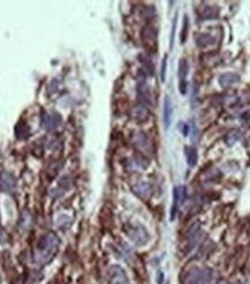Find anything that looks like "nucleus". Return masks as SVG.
Returning <instances> with one entry per match:
<instances>
[{"mask_svg": "<svg viewBox=\"0 0 250 284\" xmlns=\"http://www.w3.org/2000/svg\"><path fill=\"white\" fill-rule=\"evenodd\" d=\"M188 71H189V65L185 59H181L179 64H178V76L181 79V81H185V77L188 75Z\"/></svg>", "mask_w": 250, "mask_h": 284, "instance_id": "f3484780", "label": "nucleus"}, {"mask_svg": "<svg viewBox=\"0 0 250 284\" xmlns=\"http://www.w3.org/2000/svg\"><path fill=\"white\" fill-rule=\"evenodd\" d=\"M200 236H201V230L199 228V224H194L190 228L189 232H188V240H189V245L191 247H194L200 239Z\"/></svg>", "mask_w": 250, "mask_h": 284, "instance_id": "ddd939ff", "label": "nucleus"}, {"mask_svg": "<svg viewBox=\"0 0 250 284\" xmlns=\"http://www.w3.org/2000/svg\"><path fill=\"white\" fill-rule=\"evenodd\" d=\"M59 246V238L53 232H49L43 236L36 245L34 251V262L44 266L49 263L53 259L55 254L58 251Z\"/></svg>", "mask_w": 250, "mask_h": 284, "instance_id": "f257e3e1", "label": "nucleus"}, {"mask_svg": "<svg viewBox=\"0 0 250 284\" xmlns=\"http://www.w3.org/2000/svg\"><path fill=\"white\" fill-rule=\"evenodd\" d=\"M29 135H30V130L28 125L23 121H20L15 126V137L20 140H23V139H27Z\"/></svg>", "mask_w": 250, "mask_h": 284, "instance_id": "4468645a", "label": "nucleus"}, {"mask_svg": "<svg viewBox=\"0 0 250 284\" xmlns=\"http://www.w3.org/2000/svg\"><path fill=\"white\" fill-rule=\"evenodd\" d=\"M143 39L146 45H152L155 46L156 45V30L154 27H152L150 24L146 26L143 29Z\"/></svg>", "mask_w": 250, "mask_h": 284, "instance_id": "9b49d317", "label": "nucleus"}, {"mask_svg": "<svg viewBox=\"0 0 250 284\" xmlns=\"http://www.w3.org/2000/svg\"><path fill=\"white\" fill-rule=\"evenodd\" d=\"M109 277L112 284H130L124 269L119 266H112L109 269Z\"/></svg>", "mask_w": 250, "mask_h": 284, "instance_id": "0eeeda50", "label": "nucleus"}, {"mask_svg": "<svg viewBox=\"0 0 250 284\" xmlns=\"http://www.w3.org/2000/svg\"><path fill=\"white\" fill-rule=\"evenodd\" d=\"M185 282L187 284H212L213 283V273L210 269L196 268L188 273Z\"/></svg>", "mask_w": 250, "mask_h": 284, "instance_id": "7ed1b4c3", "label": "nucleus"}, {"mask_svg": "<svg viewBox=\"0 0 250 284\" xmlns=\"http://www.w3.org/2000/svg\"><path fill=\"white\" fill-rule=\"evenodd\" d=\"M239 75L235 74V73H227V74H223L221 77H220V84L222 87H229L234 83L239 81Z\"/></svg>", "mask_w": 250, "mask_h": 284, "instance_id": "2eb2a0df", "label": "nucleus"}, {"mask_svg": "<svg viewBox=\"0 0 250 284\" xmlns=\"http://www.w3.org/2000/svg\"><path fill=\"white\" fill-rule=\"evenodd\" d=\"M0 283H1V279H0Z\"/></svg>", "mask_w": 250, "mask_h": 284, "instance_id": "393cba45", "label": "nucleus"}, {"mask_svg": "<svg viewBox=\"0 0 250 284\" xmlns=\"http://www.w3.org/2000/svg\"><path fill=\"white\" fill-rule=\"evenodd\" d=\"M212 41H213V39H212L210 36H207V35H200V36L197 37V43H198L199 46L210 45V44L212 43Z\"/></svg>", "mask_w": 250, "mask_h": 284, "instance_id": "6ab92c4d", "label": "nucleus"}, {"mask_svg": "<svg viewBox=\"0 0 250 284\" xmlns=\"http://www.w3.org/2000/svg\"><path fill=\"white\" fill-rule=\"evenodd\" d=\"M185 157H187V162L190 166H194L198 159V155H197V149L194 147H187L185 148Z\"/></svg>", "mask_w": 250, "mask_h": 284, "instance_id": "dca6fc26", "label": "nucleus"}, {"mask_svg": "<svg viewBox=\"0 0 250 284\" xmlns=\"http://www.w3.org/2000/svg\"><path fill=\"white\" fill-rule=\"evenodd\" d=\"M185 195H187V190L184 186L175 187V190H174V204H172V219L175 218V214L177 211L178 207L184 202Z\"/></svg>", "mask_w": 250, "mask_h": 284, "instance_id": "6e6552de", "label": "nucleus"}, {"mask_svg": "<svg viewBox=\"0 0 250 284\" xmlns=\"http://www.w3.org/2000/svg\"><path fill=\"white\" fill-rule=\"evenodd\" d=\"M158 275H159V276H158V283L162 284V281H163V275H162V273H159Z\"/></svg>", "mask_w": 250, "mask_h": 284, "instance_id": "5701e85b", "label": "nucleus"}, {"mask_svg": "<svg viewBox=\"0 0 250 284\" xmlns=\"http://www.w3.org/2000/svg\"><path fill=\"white\" fill-rule=\"evenodd\" d=\"M188 29H189V19L185 15L183 20V28H182V31H181V43H184V42H185L187 34H188Z\"/></svg>", "mask_w": 250, "mask_h": 284, "instance_id": "a211bd4d", "label": "nucleus"}, {"mask_svg": "<svg viewBox=\"0 0 250 284\" xmlns=\"http://www.w3.org/2000/svg\"><path fill=\"white\" fill-rule=\"evenodd\" d=\"M219 284H229V283H227V282H221V283H219Z\"/></svg>", "mask_w": 250, "mask_h": 284, "instance_id": "b1692460", "label": "nucleus"}, {"mask_svg": "<svg viewBox=\"0 0 250 284\" xmlns=\"http://www.w3.org/2000/svg\"><path fill=\"white\" fill-rule=\"evenodd\" d=\"M166 66H167V57L163 58L162 60V67H161V80L165 81V77H166Z\"/></svg>", "mask_w": 250, "mask_h": 284, "instance_id": "412c9836", "label": "nucleus"}, {"mask_svg": "<svg viewBox=\"0 0 250 284\" xmlns=\"http://www.w3.org/2000/svg\"><path fill=\"white\" fill-rule=\"evenodd\" d=\"M218 15V11L214 12V7H208L206 6L205 9H204V13L201 14V16L204 19H211V17H217Z\"/></svg>", "mask_w": 250, "mask_h": 284, "instance_id": "aec40b11", "label": "nucleus"}, {"mask_svg": "<svg viewBox=\"0 0 250 284\" xmlns=\"http://www.w3.org/2000/svg\"><path fill=\"white\" fill-rule=\"evenodd\" d=\"M172 105L170 98L167 96L163 102V122H165V127L169 128L172 125Z\"/></svg>", "mask_w": 250, "mask_h": 284, "instance_id": "f8f14e48", "label": "nucleus"}, {"mask_svg": "<svg viewBox=\"0 0 250 284\" xmlns=\"http://www.w3.org/2000/svg\"><path fill=\"white\" fill-rule=\"evenodd\" d=\"M16 187V180L9 172H0V190L6 193H13Z\"/></svg>", "mask_w": 250, "mask_h": 284, "instance_id": "423d86ee", "label": "nucleus"}, {"mask_svg": "<svg viewBox=\"0 0 250 284\" xmlns=\"http://www.w3.org/2000/svg\"><path fill=\"white\" fill-rule=\"evenodd\" d=\"M175 28H176V17L174 19V22H172V38H170V48H172V43H174V35H175Z\"/></svg>", "mask_w": 250, "mask_h": 284, "instance_id": "4be33fe9", "label": "nucleus"}, {"mask_svg": "<svg viewBox=\"0 0 250 284\" xmlns=\"http://www.w3.org/2000/svg\"><path fill=\"white\" fill-rule=\"evenodd\" d=\"M125 233L137 246H143L150 240V235L147 230L141 224L129 223L125 225Z\"/></svg>", "mask_w": 250, "mask_h": 284, "instance_id": "f03ea898", "label": "nucleus"}, {"mask_svg": "<svg viewBox=\"0 0 250 284\" xmlns=\"http://www.w3.org/2000/svg\"><path fill=\"white\" fill-rule=\"evenodd\" d=\"M130 115L136 121H145L148 119L150 111H148V109L145 105L139 104V105H136L134 108H132L131 112H130Z\"/></svg>", "mask_w": 250, "mask_h": 284, "instance_id": "9d476101", "label": "nucleus"}, {"mask_svg": "<svg viewBox=\"0 0 250 284\" xmlns=\"http://www.w3.org/2000/svg\"><path fill=\"white\" fill-rule=\"evenodd\" d=\"M60 122V115L57 112H46L42 117V126H43V128L48 130V131H52V130L58 128Z\"/></svg>", "mask_w": 250, "mask_h": 284, "instance_id": "39448f33", "label": "nucleus"}, {"mask_svg": "<svg viewBox=\"0 0 250 284\" xmlns=\"http://www.w3.org/2000/svg\"><path fill=\"white\" fill-rule=\"evenodd\" d=\"M132 191L136 195H138L141 199H148L152 195V185L150 183H145V181H140L137 183L136 185L132 186Z\"/></svg>", "mask_w": 250, "mask_h": 284, "instance_id": "1a4fd4ad", "label": "nucleus"}, {"mask_svg": "<svg viewBox=\"0 0 250 284\" xmlns=\"http://www.w3.org/2000/svg\"><path fill=\"white\" fill-rule=\"evenodd\" d=\"M133 143L136 148H138L141 153L152 154L153 153V144L148 137L144 133H137L133 135Z\"/></svg>", "mask_w": 250, "mask_h": 284, "instance_id": "20e7f679", "label": "nucleus"}]
</instances>
